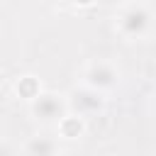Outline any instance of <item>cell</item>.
<instances>
[{
  "mask_svg": "<svg viewBox=\"0 0 156 156\" xmlns=\"http://www.w3.org/2000/svg\"><path fill=\"white\" fill-rule=\"evenodd\" d=\"M0 156H10V146L5 139H0Z\"/></svg>",
  "mask_w": 156,
  "mask_h": 156,
  "instance_id": "8",
  "label": "cell"
},
{
  "mask_svg": "<svg viewBox=\"0 0 156 156\" xmlns=\"http://www.w3.org/2000/svg\"><path fill=\"white\" fill-rule=\"evenodd\" d=\"M151 20H154V15H151L149 5L129 2L117 12V32L124 39H141L149 34Z\"/></svg>",
  "mask_w": 156,
  "mask_h": 156,
  "instance_id": "1",
  "label": "cell"
},
{
  "mask_svg": "<svg viewBox=\"0 0 156 156\" xmlns=\"http://www.w3.org/2000/svg\"><path fill=\"white\" fill-rule=\"evenodd\" d=\"M151 110H154V115H156V95H154V102H151Z\"/></svg>",
  "mask_w": 156,
  "mask_h": 156,
  "instance_id": "9",
  "label": "cell"
},
{
  "mask_svg": "<svg viewBox=\"0 0 156 156\" xmlns=\"http://www.w3.org/2000/svg\"><path fill=\"white\" fill-rule=\"evenodd\" d=\"M56 151H58V144L51 136H41V134L32 136L24 144V154L27 156H56Z\"/></svg>",
  "mask_w": 156,
  "mask_h": 156,
  "instance_id": "5",
  "label": "cell"
},
{
  "mask_svg": "<svg viewBox=\"0 0 156 156\" xmlns=\"http://www.w3.org/2000/svg\"><path fill=\"white\" fill-rule=\"evenodd\" d=\"M85 132V122H83V117H78V115H66L61 122H58V134L61 136H66V139H78L80 134Z\"/></svg>",
  "mask_w": 156,
  "mask_h": 156,
  "instance_id": "7",
  "label": "cell"
},
{
  "mask_svg": "<svg viewBox=\"0 0 156 156\" xmlns=\"http://www.w3.org/2000/svg\"><path fill=\"white\" fill-rule=\"evenodd\" d=\"M15 93L20 95V98H24V100H34V98H39L44 90H41V83H39V78H34V76H22L17 83H15Z\"/></svg>",
  "mask_w": 156,
  "mask_h": 156,
  "instance_id": "6",
  "label": "cell"
},
{
  "mask_svg": "<svg viewBox=\"0 0 156 156\" xmlns=\"http://www.w3.org/2000/svg\"><path fill=\"white\" fill-rule=\"evenodd\" d=\"M66 110H68V102L58 93H49V90H44L39 98H34L29 102V112L39 122H56L58 124L66 117Z\"/></svg>",
  "mask_w": 156,
  "mask_h": 156,
  "instance_id": "2",
  "label": "cell"
},
{
  "mask_svg": "<svg viewBox=\"0 0 156 156\" xmlns=\"http://www.w3.org/2000/svg\"><path fill=\"white\" fill-rule=\"evenodd\" d=\"M66 102H68V110H71L73 115H78V117L95 115V112H100V110L105 107L102 93H98V90H93V88H88V85L73 88V90L68 93Z\"/></svg>",
  "mask_w": 156,
  "mask_h": 156,
  "instance_id": "3",
  "label": "cell"
},
{
  "mask_svg": "<svg viewBox=\"0 0 156 156\" xmlns=\"http://www.w3.org/2000/svg\"><path fill=\"white\" fill-rule=\"evenodd\" d=\"M117 83H119V71L115 68V63H110V61L88 63V68H85V85L88 88L105 93V90H112Z\"/></svg>",
  "mask_w": 156,
  "mask_h": 156,
  "instance_id": "4",
  "label": "cell"
}]
</instances>
